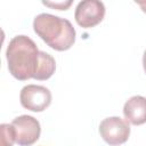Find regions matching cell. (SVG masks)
Instances as JSON below:
<instances>
[{
    "instance_id": "1",
    "label": "cell",
    "mask_w": 146,
    "mask_h": 146,
    "mask_svg": "<svg viewBox=\"0 0 146 146\" xmlns=\"http://www.w3.org/2000/svg\"><path fill=\"white\" fill-rule=\"evenodd\" d=\"M6 58L9 73L15 79L19 81L34 79L40 64V50L31 38L14 36L8 43Z\"/></svg>"
},
{
    "instance_id": "2",
    "label": "cell",
    "mask_w": 146,
    "mask_h": 146,
    "mask_svg": "<svg viewBox=\"0 0 146 146\" xmlns=\"http://www.w3.org/2000/svg\"><path fill=\"white\" fill-rule=\"evenodd\" d=\"M34 32L52 49L64 51L75 42V29L66 18L51 14H39L33 19Z\"/></svg>"
},
{
    "instance_id": "3",
    "label": "cell",
    "mask_w": 146,
    "mask_h": 146,
    "mask_svg": "<svg viewBox=\"0 0 146 146\" xmlns=\"http://www.w3.org/2000/svg\"><path fill=\"white\" fill-rule=\"evenodd\" d=\"M99 133L108 145L117 146L128 140L130 136V127L123 119L119 116H111L100 122Z\"/></svg>"
},
{
    "instance_id": "4",
    "label": "cell",
    "mask_w": 146,
    "mask_h": 146,
    "mask_svg": "<svg viewBox=\"0 0 146 146\" xmlns=\"http://www.w3.org/2000/svg\"><path fill=\"white\" fill-rule=\"evenodd\" d=\"M19 100L24 108L32 112H42L51 103V92L43 86L27 84L21 90Z\"/></svg>"
},
{
    "instance_id": "5",
    "label": "cell",
    "mask_w": 146,
    "mask_h": 146,
    "mask_svg": "<svg viewBox=\"0 0 146 146\" xmlns=\"http://www.w3.org/2000/svg\"><path fill=\"white\" fill-rule=\"evenodd\" d=\"M105 16V6L98 0L80 1L75 8V22L84 29L94 27L99 24Z\"/></svg>"
},
{
    "instance_id": "6",
    "label": "cell",
    "mask_w": 146,
    "mask_h": 146,
    "mask_svg": "<svg viewBox=\"0 0 146 146\" xmlns=\"http://www.w3.org/2000/svg\"><path fill=\"white\" fill-rule=\"evenodd\" d=\"M16 131V143L19 146H31L40 137L41 127L39 121L31 115H21L13 120Z\"/></svg>"
},
{
    "instance_id": "7",
    "label": "cell",
    "mask_w": 146,
    "mask_h": 146,
    "mask_svg": "<svg viewBox=\"0 0 146 146\" xmlns=\"http://www.w3.org/2000/svg\"><path fill=\"white\" fill-rule=\"evenodd\" d=\"M123 115L125 121L133 125L146 123V98L143 96L130 97L123 106Z\"/></svg>"
},
{
    "instance_id": "8",
    "label": "cell",
    "mask_w": 146,
    "mask_h": 146,
    "mask_svg": "<svg viewBox=\"0 0 146 146\" xmlns=\"http://www.w3.org/2000/svg\"><path fill=\"white\" fill-rule=\"evenodd\" d=\"M56 70V62L51 55H49L46 51H40V64L38 72L34 76L35 80H48Z\"/></svg>"
},
{
    "instance_id": "9",
    "label": "cell",
    "mask_w": 146,
    "mask_h": 146,
    "mask_svg": "<svg viewBox=\"0 0 146 146\" xmlns=\"http://www.w3.org/2000/svg\"><path fill=\"white\" fill-rule=\"evenodd\" d=\"M1 129V146H13L16 141V131L14 125L2 123L0 125Z\"/></svg>"
},
{
    "instance_id": "10",
    "label": "cell",
    "mask_w": 146,
    "mask_h": 146,
    "mask_svg": "<svg viewBox=\"0 0 146 146\" xmlns=\"http://www.w3.org/2000/svg\"><path fill=\"white\" fill-rule=\"evenodd\" d=\"M43 5L46 6H49V7H52V8H56L58 10H66V8H68L72 3V1H67V2H64V1H60V2H46L43 1L42 2Z\"/></svg>"
},
{
    "instance_id": "11",
    "label": "cell",
    "mask_w": 146,
    "mask_h": 146,
    "mask_svg": "<svg viewBox=\"0 0 146 146\" xmlns=\"http://www.w3.org/2000/svg\"><path fill=\"white\" fill-rule=\"evenodd\" d=\"M138 6H140V8H141V10L144 11V13H146V2H140V1H138V2H136Z\"/></svg>"
},
{
    "instance_id": "12",
    "label": "cell",
    "mask_w": 146,
    "mask_h": 146,
    "mask_svg": "<svg viewBox=\"0 0 146 146\" xmlns=\"http://www.w3.org/2000/svg\"><path fill=\"white\" fill-rule=\"evenodd\" d=\"M143 67H144V71L146 73V50H145L144 56H143Z\"/></svg>"
}]
</instances>
